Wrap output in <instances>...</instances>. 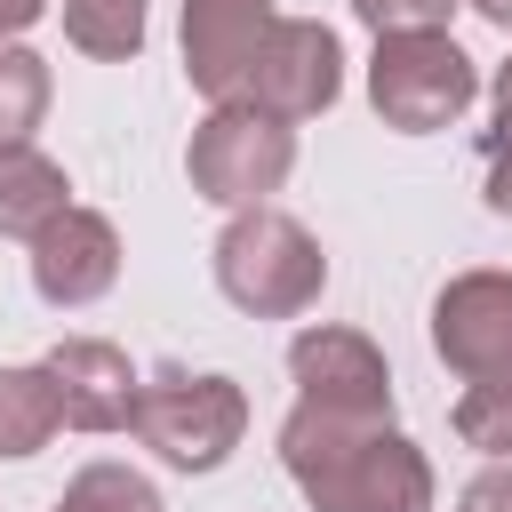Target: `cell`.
<instances>
[{
  "label": "cell",
  "mask_w": 512,
  "mask_h": 512,
  "mask_svg": "<svg viewBox=\"0 0 512 512\" xmlns=\"http://www.w3.org/2000/svg\"><path fill=\"white\" fill-rule=\"evenodd\" d=\"M48 120V56L0 32V152H24Z\"/></svg>",
  "instance_id": "14"
},
{
  "label": "cell",
  "mask_w": 512,
  "mask_h": 512,
  "mask_svg": "<svg viewBox=\"0 0 512 512\" xmlns=\"http://www.w3.org/2000/svg\"><path fill=\"white\" fill-rule=\"evenodd\" d=\"M112 280H120V232H112V216H96V208L72 200L32 240V288H40V304L80 312V304L112 296Z\"/></svg>",
  "instance_id": "9"
},
{
  "label": "cell",
  "mask_w": 512,
  "mask_h": 512,
  "mask_svg": "<svg viewBox=\"0 0 512 512\" xmlns=\"http://www.w3.org/2000/svg\"><path fill=\"white\" fill-rule=\"evenodd\" d=\"M456 8H464V0H352V16H360L376 40H392V32H448Z\"/></svg>",
  "instance_id": "18"
},
{
  "label": "cell",
  "mask_w": 512,
  "mask_h": 512,
  "mask_svg": "<svg viewBox=\"0 0 512 512\" xmlns=\"http://www.w3.org/2000/svg\"><path fill=\"white\" fill-rule=\"evenodd\" d=\"M432 352L464 376H512V272H456L432 296Z\"/></svg>",
  "instance_id": "8"
},
{
  "label": "cell",
  "mask_w": 512,
  "mask_h": 512,
  "mask_svg": "<svg viewBox=\"0 0 512 512\" xmlns=\"http://www.w3.org/2000/svg\"><path fill=\"white\" fill-rule=\"evenodd\" d=\"M40 368H48L56 408H64L72 432H128V424H136L144 376H136V360H128L120 344H104V336H64Z\"/></svg>",
  "instance_id": "10"
},
{
  "label": "cell",
  "mask_w": 512,
  "mask_h": 512,
  "mask_svg": "<svg viewBox=\"0 0 512 512\" xmlns=\"http://www.w3.org/2000/svg\"><path fill=\"white\" fill-rule=\"evenodd\" d=\"M280 464L312 512H432V464L400 424L328 416L296 400L280 424Z\"/></svg>",
  "instance_id": "1"
},
{
  "label": "cell",
  "mask_w": 512,
  "mask_h": 512,
  "mask_svg": "<svg viewBox=\"0 0 512 512\" xmlns=\"http://www.w3.org/2000/svg\"><path fill=\"white\" fill-rule=\"evenodd\" d=\"M48 512H168V504L136 464H80Z\"/></svg>",
  "instance_id": "16"
},
{
  "label": "cell",
  "mask_w": 512,
  "mask_h": 512,
  "mask_svg": "<svg viewBox=\"0 0 512 512\" xmlns=\"http://www.w3.org/2000/svg\"><path fill=\"white\" fill-rule=\"evenodd\" d=\"M464 8H480V16L496 24V32H512V0H464Z\"/></svg>",
  "instance_id": "23"
},
{
  "label": "cell",
  "mask_w": 512,
  "mask_h": 512,
  "mask_svg": "<svg viewBox=\"0 0 512 512\" xmlns=\"http://www.w3.org/2000/svg\"><path fill=\"white\" fill-rule=\"evenodd\" d=\"M472 96H480V64L456 48V32H392L368 56V104L400 136L456 128L472 112Z\"/></svg>",
  "instance_id": "4"
},
{
  "label": "cell",
  "mask_w": 512,
  "mask_h": 512,
  "mask_svg": "<svg viewBox=\"0 0 512 512\" xmlns=\"http://www.w3.org/2000/svg\"><path fill=\"white\" fill-rule=\"evenodd\" d=\"M456 440L464 448H480V456H496V464H512V376H488V384H464V400H456Z\"/></svg>",
  "instance_id": "17"
},
{
  "label": "cell",
  "mask_w": 512,
  "mask_h": 512,
  "mask_svg": "<svg viewBox=\"0 0 512 512\" xmlns=\"http://www.w3.org/2000/svg\"><path fill=\"white\" fill-rule=\"evenodd\" d=\"M64 40L96 64H128L144 48V0H64Z\"/></svg>",
  "instance_id": "15"
},
{
  "label": "cell",
  "mask_w": 512,
  "mask_h": 512,
  "mask_svg": "<svg viewBox=\"0 0 512 512\" xmlns=\"http://www.w3.org/2000/svg\"><path fill=\"white\" fill-rule=\"evenodd\" d=\"M64 208H72V176H64L40 144L0 152V240H24V248H32Z\"/></svg>",
  "instance_id": "12"
},
{
  "label": "cell",
  "mask_w": 512,
  "mask_h": 512,
  "mask_svg": "<svg viewBox=\"0 0 512 512\" xmlns=\"http://www.w3.org/2000/svg\"><path fill=\"white\" fill-rule=\"evenodd\" d=\"M208 264H216L224 304L248 312V320H296V312H312L320 288H328L320 240H312L288 208H240V216L216 232V256H208Z\"/></svg>",
  "instance_id": "2"
},
{
  "label": "cell",
  "mask_w": 512,
  "mask_h": 512,
  "mask_svg": "<svg viewBox=\"0 0 512 512\" xmlns=\"http://www.w3.org/2000/svg\"><path fill=\"white\" fill-rule=\"evenodd\" d=\"M488 104H496V128L512 136V56L496 64V80H488Z\"/></svg>",
  "instance_id": "22"
},
{
  "label": "cell",
  "mask_w": 512,
  "mask_h": 512,
  "mask_svg": "<svg viewBox=\"0 0 512 512\" xmlns=\"http://www.w3.org/2000/svg\"><path fill=\"white\" fill-rule=\"evenodd\" d=\"M288 376H296V400H312L328 416L392 424V368H384V352L360 328H336V320L296 328L288 336Z\"/></svg>",
  "instance_id": "7"
},
{
  "label": "cell",
  "mask_w": 512,
  "mask_h": 512,
  "mask_svg": "<svg viewBox=\"0 0 512 512\" xmlns=\"http://www.w3.org/2000/svg\"><path fill=\"white\" fill-rule=\"evenodd\" d=\"M296 168V128L288 120H264L248 104H208V120L192 128L184 144V176L208 208H272V192L288 184Z\"/></svg>",
  "instance_id": "5"
},
{
  "label": "cell",
  "mask_w": 512,
  "mask_h": 512,
  "mask_svg": "<svg viewBox=\"0 0 512 512\" xmlns=\"http://www.w3.org/2000/svg\"><path fill=\"white\" fill-rule=\"evenodd\" d=\"M272 24V0H184V80L208 104H232Z\"/></svg>",
  "instance_id": "11"
},
{
  "label": "cell",
  "mask_w": 512,
  "mask_h": 512,
  "mask_svg": "<svg viewBox=\"0 0 512 512\" xmlns=\"http://www.w3.org/2000/svg\"><path fill=\"white\" fill-rule=\"evenodd\" d=\"M160 464L176 472H216L240 440H248V392L232 376H192V368H160L136 392V424H128Z\"/></svg>",
  "instance_id": "3"
},
{
  "label": "cell",
  "mask_w": 512,
  "mask_h": 512,
  "mask_svg": "<svg viewBox=\"0 0 512 512\" xmlns=\"http://www.w3.org/2000/svg\"><path fill=\"white\" fill-rule=\"evenodd\" d=\"M480 144H488V208H496V216H512V136H504V128H488Z\"/></svg>",
  "instance_id": "19"
},
{
  "label": "cell",
  "mask_w": 512,
  "mask_h": 512,
  "mask_svg": "<svg viewBox=\"0 0 512 512\" xmlns=\"http://www.w3.org/2000/svg\"><path fill=\"white\" fill-rule=\"evenodd\" d=\"M48 16V0H0V32L8 40H24V24H40Z\"/></svg>",
  "instance_id": "21"
},
{
  "label": "cell",
  "mask_w": 512,
  "mask_h": 512,
  "mask_svg": "<svg viewBox=\"0 0 512 512\" xmlns=\"http://www.w3.org/2000/svg\"><path fill=\"white\" fill-rule=\"evenodd\" d=\"M456 512H512V464H488V472L456 496Z\"/></svg>",
  "instance_id": "20"
},
{
  "label": "cell",
  "mask_w": 512,
  "mask_h": 512,
  "mask_svg": "<svg viewBox=\"0 0 512 512\" xmlns=\"http://www.w3.org/2000/svg\"><path fill=\"white\" fill-rule=\"evenodd\" d=\"M336 96H344V40L320 16H280L264 32V48H256V64H248L232 104L296 128V120H320Z\"/></svg>",
  "instance_id": "6"
},
{
  "label": "cell",
  "mask_w": 512,
  "mask_h": 512,
  "mask_svg": "<svg viewBox=\"0 0 512 512\" xmlns=\"http://www.w3.org/2000/svg\"><path fill=\"white\" fill-rule=\"evenodd\" d=\"M56 424H64V408H56L48 368H0V456L8 464L40 456L56 440Z\"/></svg>",
  "instance_id": "13"
}]
</instances>
